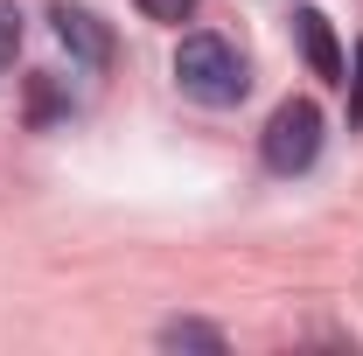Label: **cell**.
<instances>
[{
	"label": "cell",
	"instance_id": "cell-1",
	"mask_svg": "<svg viewBox=\"0 0 363 356\" xmlns=\"http://www.w3.org/2000/svg\"><path fill=\"white\" fill-rule=\"evenodd\" d=\"M175 84H182V98L224 112V105H238V98L252 91V70H245L238 43H224V35H182V49H175Z\"/></svg>",
	"mask_w": 363,
	"mask_h": 356
},
{
	"label": "cell",
	"instance_id": "cell-2",
	"mask_svg": "<svg viewBox=\"0 0 363 356\" xmlns=\"http://www.w3.org/2000/svg\"><path fill=\"white\" fill-rule=\"evenodd\" d=\"M272 175H308L321 161V105L315 98H286L279 112L266 119V140H259Z\"/></svg>",
	"mask_w": 363,
	"mask_h": 356
},
{
	"label": "cell",
	"instance_id": "cell-3",
	"mask_svg": "<svg viewBox=\"0 0 363 356\" xmlns=\"http://www.w3.org/2000/svg\"><path fill=\"white\" fill-rule=\"evenodd\" d=\"M49 21H56V43L70 49L84 70H105V63H112V35H105V21H98L91 7H70V0H63Z\"/></svg>",
	"mask_w": 363,
	"mask_h": 356
},
{
	"label": "cell",
	"instance_id": "cell-4",
	"mask_svg": "<svg viewBox=\"0 0 363 356\" xmlns=\"http://www.w3.org/2000/svg\"><path fill=\"white\" fill-rule=\"evenodd\" d=\"M294 35H301V49H308L315 77L342 84V49H335V35H328V14H321V7H301V14H294Z\"/></svg>",
	"mask_w": 363,
	"mask_h": 356
},
{
	"label": "cell",
	"instance_id": "cell-5",
	"mask_svg": "<svg viewBox=\"0 0 363 356\" xmlns=\"http://www.w3.org/2000/svg\"><path fill=\"white\" fill-rule=\"evenodd\" d=\"M161 343L168 350H224V328H210V321H168Z\"/></svg>",
	"mask_w": 363,
	"mask_h": 356
},
{
	"label": "cell",
	"instance_id": "cell-6",
	"mask_svg": "<svg viewBox=\"0 0 363 356\" xmlns=\"http://www.w3.org/2000/svg\"><path fill=\"white\" fill-rule=\"evenodd\" d=\"M14 49H21V14H14V0H0V70L14 63Z\"/></svg>",
	"mask_w": 363,
	"mask_h": 356
},
{
	"label": "cell",
	"instance_id": "cell-7",
	"mask_svg": "<svg viewBox=\"0 0 363 356\" xmlns=\"http://www.w3.org/2000/svg\"><path fill=\"white\" fill-rule=\"evenodd\" d=\"M133 7L147 21H189V14H196V0H133Z\"/></svg>",
	"mask_w": 363,
	"mask_h": 356
},
{
	"label": "cell",
	"instance_id": "cell-8",
	"mask_svg": "<svg viewBox=\"0 0 363 356\" xmlns=\"http://www.w3.org/2000/svg\"><path fill=\"white\" fill-rule=\"evenodd\" d=\"M342 84H350V119L363 126V49H357V77H342Z\"/></svg>",
	"mask_w": 363,
	"mask_h": 356
}]
</instances>
